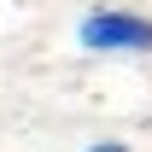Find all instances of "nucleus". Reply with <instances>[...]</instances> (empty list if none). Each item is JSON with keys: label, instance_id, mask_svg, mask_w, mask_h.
Returning a JSON list of instances; mask_svg holds the SVG:
<instances>
[{"label": "nucleus", "instance_id": "obj_1", "mask_svg": "<svg viewBox=\"0 0 152 152\" xmlns=\"http://www.w3.org/2000/svg\"><path fill=\"white\" fill-rule=\"evenodd\" d=\"M76 41L88 53H152V18L129 12V6H94L88 18L76 23Z\"/></svg>", "mask_w": 152, "mask_h": 152}, {"label": "nucleus", "instance_id": "obj_2", "mask_svg": "<svg viewBox=\"0 0 152 152\" xmlns=\"http://www.w3.org/2000/svg\"><path fill=\"white\" fill-rule=\"evenodd\" d=\"M82 152H134L129 140H94V146H82Z\"/></svg>", "mask_w": 152, "mask_h": 152}]
</instances>
